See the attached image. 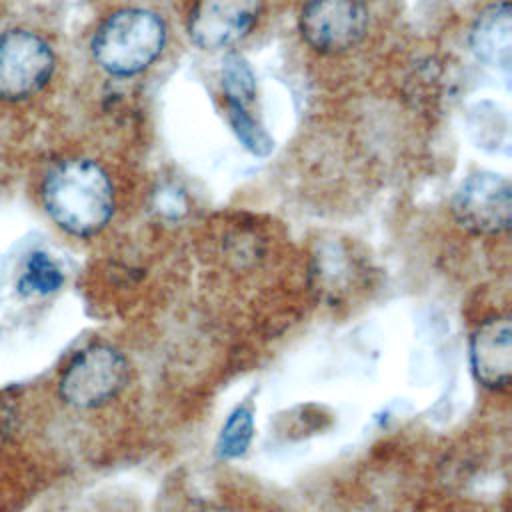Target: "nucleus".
Returning a JSON list of instances; mask_svg holds the SVG:
<instances>
[{
	"label": "nucleus",
	"mask_w": 512,
	"mask_h": 512,
	"mask_svg": "<svg viewBox=\"0 0 512 512\" xmlns=\"http://www.w3.org/2000/svg\"><path fill=\"white\" fill-rule=\"evenodd\" d=\"M450 208L456 224L474 236L506 234L512 224V186L506 176L474 172L458 184Z\"/></svg>",
	"instance_id": "7"
},
{
	"label": "nucleus",
	"mask_w": 512,
	"mask_h": 512,
	"mask_svg": "<svg viewBox=\"0 0 512 512\" xmlns=\"http://www.w3.org/2000/svg\"><path fill=\"white\" fill-rule=\"evenodd\" d=\"M470 52L486 66L508 70L512 62V8L510 0H492L474 18L468 30Z\"/></svg>",
	"instance_id": "10"
},
{
	"label": "nucleus",
	"mask_w": 512,
	"mask_h": 512,
	"mask_svg": "<svg viewBox=\"0 0 512 512\" xmlns=\"http://www.w3.org/2000/svg\"><path fill=\"white\" fill-rule=\"evenodd\" d=\"M264 0H192L184 18L190 40L206 52H232L260 24Z\"/></svg>",
	"instance_id": "6"
},
{
	"label": "nucleus",
	"mask_w": 512,
	"mask_h": 512,
	"mask_svg": "<svg viewBox=\"0 0 512 512\" xmlns=\"http://www.w3.org/2000/svg\"><path fill=\"white\" fill-rule=\"evenodd\" d=\"M374 26L370 0H302L296 30L320 58H344L362 48Z\"/></svg>",
	"instance_id": "3"
},
{
	"label": "nucleus",
	"mask_w": 512,
	"mask_h": 512,
	"mask_svg": "<svg viewBox=\"0 0 512 512\" xmlns=\"http://www.w3.org/2000/svg\"><path fill=\"white\" fill-rule=\"evenodd\" d=\"M220 86L224 98V114L236 140L256 158H266L274 140L254 112L256 76L250 64L238 52H226L220 66Z\"/></svg>",
	"instance_id": "8"
},
{
	"label": "nucleus",
	"mask_w": 512,
	"mask_h": 512,
	"mask_svg": "<svg viewBox=\"0 0 512 512\" xmlns=\"http://www.w3.org/2000/svg\"><path fill=\"white\" fill-rule=\"evenodd\" d=\"M54 68V50L40 34L24 28L0 34V100L20 102L38 94Z\"/></svg>",
	"instance_id": "5"
},
{
	"label": "nucleus",
	"mask_w": 512,
	"mask_h": 512,
	"mask_svg": "<svg viewBox=\"0 0 512 512\" xmlns=\"http://www.w3.org/2000/svg\"><path fill=\"white\" fill-rule=\"evenodd\" d=\"M254 438V412L248 404H238L226 418L216 438V454L222 460L242 458Z\"/></svg>",
	"instance_id": "11"
},
{
	"label": "nucleus",
	"mask_w": 512,
	"mask_h": 512,
	"mask_svg": "<svg viewBox=\"0 0 512 512\" xmlns=\"http://www.w3.org/2000/svg\"><path fill=\"white\" fill-rule=\"evenodd\" d=\"M156 206L162 216L166 218H178L186 212V196L178 188H164L156 200Z\"/></svg>",
	"instance_id": "13"
},
{
	"label": "nucleus",
	"mask_w": 512,
	"mask_h": 512,
	"mask_svg": "<svg viewBox=\"0 0 512 512\" xmlns=\"http://www.w3.org/2000/svg\"><path fill=\"white\" fill-rule=\"evenodd\" d=\"M470 368L476 382L492 392L506 390L512 378V324L508 314L484 318L470 336Z\"/></svg>",
	"instance_id": "9"
},
{
	"label": "nucleus",
	"mask_w": 512,
	"mask_h": 512,
	"mask_svg": "<svg viewBox=\"0 0 512 512\" xmlns=\"http://www.w3.org/2000/svg\"><path fill=\"white\" fill-rule=\"evenodd\" d=\"M128 376V360L116 346L92 342L78 350L62 370L58 394L76 410H96L120 396Z\"/></svg>",
	"instance_id": "4"
},
{
	"label": "nucleus",
	"mask_w": 512,
	"mask_h": 512,
	"mask_svg": "<svg viewBox=\"0 0 512 512\" xmlns=\"http://www.w3.org/2000/svg\"><path fill=\"white\" fill-rule=\"evenodd\" d=\"M40 200L50 220L76 238L100 234L118 210L112 172L90 156H68L54 162L42 178Z\"/></svg>",
	"instance_id": "1"
},
{
	"label": "nucleus",
	"mask_w": 512,
	"mask_h": 512,
	"mask_svg": "<svg viewBox=\"0 0 512 512\" xmlns=\"http://www.w3.org/2000/svg\"><path fill=\"white\" fill-rule=\"evenodd\" d=\"M64 284L62 268L46 254L32 252L26 260L24 272L18 280V292L22 296H48Z\"/></svg>",
	"instance_id": "12"
},
{
	"label": "nucleus",
	"mask_w": 512,
	"mask_h": 512,
	"mask_svg": "<svg viewBox=\"0 0 512 512\" xmlns=\"http://www.w3.org/2000/svg\"><path fill=\"white\" fill-rule=\"evenodd\" d=\"M168 42L166 16L152 4L136 0L100 18L90 36V56L106 76L132 80L162 60Z\"/></svg>",
	"instance_id": "2"
},
{
	"label": "nucleus",
	"mask_w": 512,
	"mask_h": 512,
	"mask_svg": "<svg viewBox=\"0 0 512 512\" xmlns=\"http://www.w3.org/2000/svg\"><path fill=\"white\" fill-rule=\"evenodd\" d=\"M196 512H238V510L228 508V506H220V504H212V506H204V508H200Z\"/></svg>",
	"instance_id": "14"
}]
</instances>
